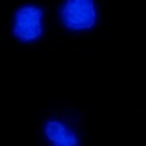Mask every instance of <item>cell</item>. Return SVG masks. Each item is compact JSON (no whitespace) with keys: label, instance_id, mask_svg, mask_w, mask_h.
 I'll return each instance as SVG.
<instances>
[{"label":"cell","instance_id":"obj_1","mask_svg":"<svg viewBox=\"0 0 146 146\" xmlns=\"http://www.w3.org/2000/svg\"><path fill=\"white\" fill-rule=\"evenodd\" d=\"M46 14L40 4H21L11 17V35L21 45H35L45 36Z\"/></svg>","mask_w":146,"mask_h":146},{"label":"cell","instance_id":"obj_2","mask_svg":"<svg viewBox=\"0 0 146 146\" xmlns=\"http://www.w3.org/2000/svg\"><path fill=\"white\" fill-rule=\"evenodd\" d=\"M57 17L69 33H88L98 23L96 0H60Z\"/></svg>","mask_w":146,"mask_h":146},{"label":"cell","instance_id":"obj_3","mask_svg":"<svg viewBox=\"0 0 146 146\" xmlns=\"http://www.w3.org/2000/svg\"><path fill=\"white\" fill-rule=\"evenodd\" d=\"M41 136L46 146H83V136L70 120L53 115L43 120Z\"/></svg>","mask_w":146,"mask_h":146}]
</instances>
